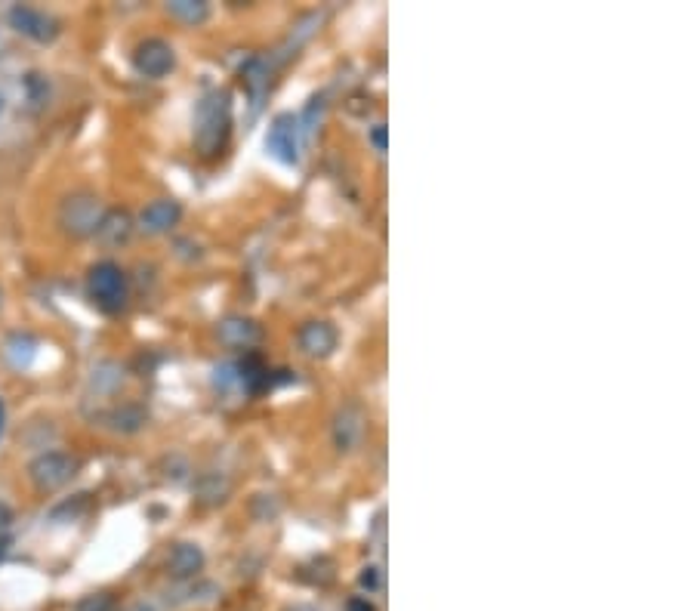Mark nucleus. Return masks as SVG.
Returning <instances> with one entry per match:
<instances>
[{
	"instance_id": "1",
	"label": "nucleus",
	"mask_w": 694,
	"mask_h": 611,
	"mask_svg": "<svg viewBox=\"0 0 694 611\" xmlns=\"http://www.w3.org/2000/svg\"><path fill=\"white\" fill-rule=\"evenodd\" d=\"M232 136V93L229 90H210L195 105L192 118V142L201 158L223 155Z\"/></svg>"
},
{
	"instance_id": "2",
	"label": "nucleus",
	"mask_w": 694,
	"mask_h": 611,
	"mask_svg": "<svg viewBox=\"0 0 694 611\" xmlns=\"http://www.w3.org/2000/svg\"><path fill=\"white\" fill-rule=\"evenodd\" d=\"M87 294L102 309L105 315H118L127 306L130 287H127V272L115 260H102L87 272Z\"/></svg>"
},
{
	"instance_id": "3",
	"label": "nucleus",
	"mask_w": 694,
	"mask_h": 611,
	"mask_svg": "<svg viewBox=\"0 0 694 611\" xmlns=\"http://www.w3.org/2000/svg\"><path fill=\"white\" fill-rule=\"evenodd\" d=\"M105 217V207L93 192H75L59 204V226L71 238H90L96 235Z\"/></svg>"
},
{
	"instance_id": "4",
	"label": "nucleus",
	"mask_w": 694,
	"mask_h": 611,
	"mask_svg": "<svg viewBox=\"0 0 694 611\" xmlns=\"http://www.w3.org/2000/svg\"><path fill=\"white\" fill-rule=\"evenodd\" d=\"M81 463L65 451H44L28 463V479L41 494H53L78 476Z\"/></svg>"
},
{
	"instance_id": "5",
	"label": "nucleus",
	"mask_w": 694,
	"mask_h": 611,
	"mask_svg": "<svg viewBox=\"0 0 694 611\" xmlns=\"http://www.w3.org/2000/svg\"><path fill=\"white\" fill-rule=\"evenodd\" d=\"M300 118L281 112L272 118L269 133H266V152L272 158H278L281 164H300Z\"/></svg>"
},
{
	"instance_id": "6",
	"label": "nucleus",
	"mask_w": 694,
	"mask_h": 611,
	"mask_svg": "<svg viewBox=\"0 0 694 611\" xmlns=\"http://www.w3.org/2000/svg\"><path fill=\"white\" fill-rule=\"evenodd\" d=\"M7 19L19 34H25V38L38 41V44H53L59 38V28H62L56 16H50V13H44L38 7H25V4L10 7Z\"/></svg>"
},
{
	"instance_id": "7",
	"label": "nucleus",
	"mask_w": 694,
	"mask_h": 611,
	"mask_svg": "<svg viewBox=\"0 0 694 611\" xmlns=\"http://www.w3.org/2000/svg\"><path fill=\"white\" fill-rule=\"evenodd\" d=\"M133 68L139 71L142 78L161 81V78H167L170 71L176 68V53H173V47L167 41L149 38V41L136 44V50H133Z\"/></svg>"
},
{
	"instance_id": "8",
	"label": "nucleus",
	"mask_w": 694,
	"mask_h": 611,
	"mask_svg": "<svg viewBox=\"0 0 694 611\" xmlns=\"http://www.w3.org/2000/svg\"><path fill=\"white\" fill-rule=\"evenodd\" d=\"M297 343L309 358H327L337 349L340 334H337V328L331 325V321H306V325L300 328V334H297Z\"/></svg>"
},
{
	"instance_id": "9",
	"label": "nucleus",
	"mask_w": 694,
	"mask_h": 611,
	"mask_svg": "<svg viewBox=\"0 0 694 611\" xmlns=\"http://www.w3.org/2000/svg\"><path fill=\"white\" fill-rule=\"evenodd\" d=\"M164 568L173 581H192L204 571V550L198 544H173Z\"/></svg>"
},
{
	"instance_id": "10",
	"label": "nucleus",
	"mask_w": 694,
	"mask_h": 611,
	"mask_svg": "<svg viewBox=\"0 0 694 611\" xmlns=\"http://www.w3.org/2000/svg\"><path fill=\"white\" fill-rule=\"evenodd\" d=\"M182 220V207L173 198H161L145 204V210L139 213V229L149 235H167L176 223Z\"/></svg>"
},
{
	"instance_id": "11",
	"label": "nucleus",
	"mask_w": 694,
	"mask_h": 611,
	"mask_svg": "<svg viewBox=\"0 0 694 611\" xmlns=\"http://www.w3.org/2000/svg\"><path fill=\"white\" fill-rule=\"evenodd\" d=\"M364 436V414L358 405H346L334 417V442L340 451H352Z\"/></svg>"
},
{
	"instance_id": "12",
	"label": "nucleus",
	"mask_w": 694,
	"mask_h": 611,
	"mask_svg": "<svg viewBox=\"0 0 694 611\" xmlns=\"http://www.w3.org/2000/svg\"><path fill=\"white\" fill-rule=\"evenodd\" d=\"M235 377H238V386L244 392H250V395L272 389V371L263 365L260 355H244L241 362L235 365Z\"/></svg>"
},
{
	"instance_id": "13",
	"label": "nucleus",
	"mask_w": 694,
	"mask_h": 611,
	"mask_svg": "<svg viewBox=\"0 0 694 611\" xmlns=\"http://www.w3.org/2000/svg\"><path fill=\"white\" fill-rule=\"evenodd\" d=\"M260 337H263L260 325H257V321H250V318H226L223 325H219V340L229 343V346L250 349V346L260 343Z\"/></svg>"
},
{
	"instance_id": "14",
	"label": "nucleus",
	"mask_w": 694,
	"mask_h": 611,
	"mask_svg": "<svg viewBox=\"0 0 694 611\" xmlns=\"http://www.w3.org/2000/svg\"><path fill=\"white\" fill-rule=\"evenodd\" d=\"M133 232V220L127 210H105V217L96 229V238H102L105 244H124Z\"/></svg>"
},
{
	"instance_id": "15",
	"label": "nucleus",
	"mask_w": 694,
	"mask_h": 611,
	"mask_svg": "<svg viewBox=\"0 0 694 611\" xmlns=\"http://www.w3.org/2000/svg\"><path fill=\"white\" fill-rule=\"evenodd\" d=\"M4 355H7L10 368L25 371L34 362V355H38V340H34L31 334H13L4 346Z\"/></svg>"
},
{
	"instance_id": "16",
	"label": "nucleus",
	"mask_w": 694,
	"mask_h": 611,
	"mask_svg": "<svg viewBox=\"0 0 694 611\" xmlns=\"http://www.w3.org/2000/svg\"><path fill=\"white\" fill-rule=\"evenodd\" d=\"M167 13L186 25H201L210 16V4L207 0H170Z\"/></svg>"
},
{
	"instance_id": "17",
	"label": "nucleus",
	"mask_w": 694,
	"mask_h": 611,
	"mask_svg": "<svg viewBox=\"0 0 694 611\" xmlns=\"http://www.w3.org/2000/svg\"><path fill=\"white\" fill-rule=\"evenodd\" d=\"M108 420H112V426L121 429V433H136V429L145 423V414H142V408L127 405V408H118V411L108 414Z\"/></svg>"
},
{
	"instance_id": "18",
	"label": "nucleus",
	"mask_w": 694,
	"mask_h": 611,
	"mask_svg": "<svg viewBox=\"0 0 694 611\" xmlns=\"http://www.w3.org/2000/svg\"><path fill=\"white\" fill-rule=\"evenodd\" d=\"M25 96L31 102V109H38V105L50 99V81L38 75V71H31V75H25Z\"/></svg>"
},
{
	"instance_id": "19",
	"label": "nucleus",
	"mask_w": 694,
	"mask_h": 611,
	"mask_svg": "<svg viewBox=\"0 0 694 611\" xmlns=\"http://www.w3.org/2000/svg\"><path fill=\"white\" fill-rule=\"evenodd\" d=\"M75 611H118V599L112 593H90L75 605Z\"/></svg>"
},
{
	"instance_id": "20",
	"label": "nucleus",
	"mask_w": 694,
	"mask_h": 611,
	"mask_svg": "<svg viewBox=\"0 0 694 611\" xmlns=\"http://www.w3.org/2000/svg\"><path fill=\"white\" fill-rule=\"evenodd\" d=\"M321 115H324V99H321V96H312L309 105H306V112H303V118H300V130H303V133H312V130L318 127Z\"/></svg>"
},
{
	"instance_id": "21",
	"label": "nucleus",
	"mask_w": 694,
	"mask_h": 611,
	"mask_svg": "<svg viewBox=\"0 0 694 611\" xmlns=\"http://www.w3.org/2000/svg\"><path fill=\"white\" fill-rule=\"evenodd\" d=\"M358 584H361V590L377 593V590L383 587V574H380V568H377V565L361 568V574H358Z\"/></svg>"
},
{
	"instance_id": "22",
	"label": "nucleus",
	"mask_w": 694,
	"mask_h": 611,
	"mask_svg": "<svg viewBox=\"0 0 694 611\" xmlns=\"http://www.w3.org/2000/svg\"><path fill=\"white\" fill-rule=\"evenodd\" d=\"M346 611H377V605L368 596H355V599H349Z\"/></svg>"
},
{
	"instance_id": "23",
	"label": "nucleus",
	"mask_w": 694,
	"mask_h": 611,
	"mask_svg": "<svg viewBox=\"0 0 694 611\" xmlns=\"http://www.w3.org/2000/svg\"><path fill=\"white\" fill-rule=\"evenodd\" d=\"M371 142H374L377 152H386V127H383V124H377V127L371 130Z\"/></svg>"
},
{
	"instance_id": "24",
	"label": "nucleus",
	"mask_w": 694,
	"mask_h": 611,
	"mask_svg": "<svg viewBox=\"0 0 694 611\" xmlns=\"http://www.w3.org/2000/svg\"><path fill=\"white\" fill-rule=\"evenodd\" d=\"M10 525H13V510L7 503H0V534H10Z\"/></svg>"
},
{
	"instance_id": "25",
	"label": "nucleus",
	"mask_w": 694,
	"mask_h": 611,
	"mask_svg": "<svg viewBox=\"0 0 694 611\" xmlns=\"http://www.w3.org/2000/svg\"><path fill=\"white\" fill-rule=\"evenodd\" d=\"M10 547H13V537H10V534H0V562L7 559Z\"/></svg>"
},
{
	"instance_id": "26",
	"label": "nucleus",
	"mask_w": 694,
	"mask_h": 611,
	"mask_svg": "<svg viewBox=\"0 0 694 611\" xmlns=\"http://www.w3.org/2000/svg\"><path fill=\"white\" fill-rule=\"evenodd\" d=\"M4 426H7V408H4V399H0V439H4Z\"/></svg>"
},
{
	"instance_id": "27",
	"label": "nucleus",
	"mask_w": 694,
	"mask_h": 611,
	"mask_svg": "<svg viewBox=\"0 0 694 611\" xmlns=\"http://www.w3.org/2000/svg\"><path fill=\"white\" fill-rule=\"evenodd\" d=\"M127 611H155L152 605H145V602H136V605H130Z\"/></svg>"
},
{
	"instance_id": "28",
	"label": "nucleus",
	"mask_w": 694,
	"mask_h": 611,
	"mask_svg": "<svg viewBox=\"0 0 694 611\" xmlns=\"http://www.w3.org/2000/svg\"><path fill=\"white\" fill-rule=\"evenodd\" d=\"M284 611H315V608H309V605H294V608H284Z\"/></svg>"
}]
</instances>
